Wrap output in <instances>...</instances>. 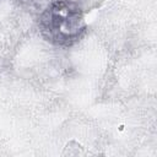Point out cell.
Returning a JSON list of instances; mask_svg holds the SVG:
<instances>
[{"label":"cell","mask_w":157,"mask_h":157,"mask_svg":"<svg viewBox=\"0 0 157 157\" xmlns=\"http://www.w3.org/2000/svg\"><path fill=\"white\" fill-rule=\"evenodd\" d=\"M39 31L48 42L59 47H70L86 31L82 10L71 0H54L39 17Z\"/></svg>","instance_id":"6da1fadb"}]
</instances>
